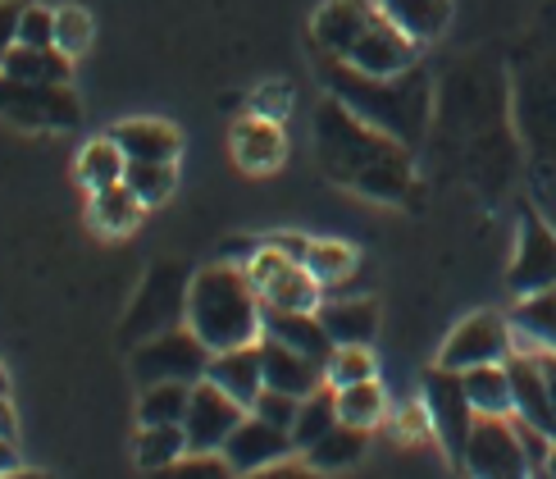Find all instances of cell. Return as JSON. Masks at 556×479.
I'll return each mask as SVG.
<instances>
[{"label":"cell","instance_id":"cell-1","mask_svg":"<svg viewBox=\"0 0 556 479\" xmlns=\"http://www.w3.org/2000/svg\"><path fill=\"white\" fill-rule=\"evenodd\" d=\"M315 160L329 182L379 205L415 201V147L375 124H365L356 110L338 97L319 101L315 110Z\"/></svg>","mask_w":556,"mask_h":479},{"label":"cell","instance_id":"cell-2","mask_svg":"<svg viewBox=\"0 0 556 479\" xmlns=\"http://www.w3.org/2000/svg\"><path fill=\"white\" fill-rule=\"evenodd\" d=\"M319 78L346 110H356L365 124H375L406 147H420L433 124V83L425 64H410L402 74H361V68L319 55Z\"/></svg>","mask_w":556,"mask_h":479},{"label":"cell","instance_id":"cell-3","mask_svg":"<svg viewBox=\"0 0 556 479\" xmlns=\"http://www.w3.org/2000/svg\"><path fill=\"white\" fill-rule=\"evenodd\" d=\"M311 41L319 55L342 60L361 74H402L420 64V41L392 23L379 0H324L311 18Z\"/></svg>","mask_w":556,"mask_h":479},{"label":"cell","instance_id":"cell-4","mask_svg":"<svg viewBox=\"0 0 556 479\" xmlns=\"http://www.w3.org/2000/svg\"><path fill=\"white\" fill-rule=\"evenodd\" d=\"M261 292L251 283L247 265L238 261H215L192 274L188 288V325L211 352L242 348V342L261 338Z\"/></svg>","mask_w":556,"mask_h":479},{"label":"cell","instance_id":"cell-5","mask_svg":"<svg viewBox=\"0 0 556 479\" xmlns=\"http://www.w3.org/2000/svg\"><path fill=\"white\" fill-rule=\"evenodd\" d=\"M188 288H192V274L178 261L151 265L147 283L137 288L132 306L124 315V342L128 348H137L142 338H155V333H165L174 325H188Z\"/></svg>","mask_w":556,"mask_h":479},{"label":"cell","instance_id":"cell-6","mask_svg":"<svg viewBox=\"0 0 556 479\" xmlns=\"http://www.w3.org/2000/svg\"><path fill=\"white\" fill-rule=\"evenodd\" d=\"M0 119L28 133H68L83 124V101L68 83H18L0 74Z\"/></svg>","mask_w":556,"mask_h":479},{"label":"cell","instance_id":"cell-7","mask_svg":"<svg viewBox=\"0 0 556 479\" xmlns=\"http://www.w3.org/2000/svg\"><path fill=\"white\" fill-rule=\"evenodd\" d=\"M205 365H211V348L197 338L192 325H174L155 338H142L132 348V379L142 388L165 383V379L197 383V379H205Z\"/></svg>","mask_w":556,"mask_h":479},{"label":"cell","instance_id":"cell-8","mask_svg":"<svg viewBox=\"0 0 556 479\" xmlns=\"http://www.w3.org/2000/svg\"><path fill=\"white\" fill-rule=\"evenodd\" d=\"M425 411H429V425H433V439L438 448L447 452V462L460 466L466 456V443H470V429H475V402L466 393V379L460 370H447V365H433L425 375V393H420Z\"/></svg>","mask_w":556,"mask_h":479},{"label":"cell","instance_id":"cell-9","mask_svg":"<svg viewBox=\"0 0 556 479\" xmlns=\"http://www.w3.org/2000/svg\"><path fill=\"white\" fill-rule=\"evenodd\" d=\"M516 352V329L511 315L497 311H475L447 333L443 352H438V365L447 370H470V365H489V361H506Z\"/></svg>","mask_w":556,"mask_h":479},{"label":"cell","instance_id":"cell-10","mask_svg":"<svg viewBox=\"0 0 556 479\" xmlns=\"http://www.w3.org/2000/svg\"><path fill=\"white\" fill-rule=\"evenodd\" d=\"M460 466L479 479H520L529 475V456L520 448V433L511 416H475L470 443Z\"/></svg>","mask_w":556,"mask_h":479},{"label":"cell","instance_id":"cell-11","mask_svg":"<svg viewBox=\"0 0 556 479\" xmlns=\"http://www.w3.org/2000/svg\"><path fill=\"white\" fill-rule=\"evenodd\" d=\"M552 283H556V234L534 205H525L520 234H516V256H511V269H506V288L516 297H529Z\"/></svg>","mask_w":556,"mask_h":479},{"label":"cell","instance_id":"cell-12","mask_svg":"<svg viewBox=\"0 0 556 479\" xmlns=\"http://www.w3.org/2000/svg\"><path fill=\"white\" fill-rule=\"evenodd\" d=\"M247 420V406L224 393L219 383L211 379H197L192 383V402H188V416H182V429H188V448H201V452H224L228 433Z\"/></svg>","mask_w":556,"mask_h":479},{"label":"cell","instance_id":"cell-13","mask_svg":"<svg viewBox=\"0 0 556 479\" xmlns=\"http://www.w3.org/2000/svg\"><path fill=\"white\" fill-rule=\"evenodd\" d=\"M288 452H296L292 433L261 420L256 411H247V420L228 433V443H224V456H228V466H233V475H261L265 466H274L278 456H288Z\"/></svg>","mask_w":556,"mask_h":479},{"label":"cell","instance_id":"cell-14","mask_svg":"<svg viewBox=\"0 0 556 479\" xmlns=\"http://www.w3.org/2000/svg\"><path fill=\"white\" fill-rule=\"evenodd\" d=\"M261 333H265V338H278V342H288L292 352L311 356V361H319V365H329V356H333V338H329V329H324L319 311H283V306H265V311H261Z\"/></svg>","mask_w":556,"mask_h":479},{"label":"cell","instance_id":"cell-15","mask_svg":"<svg viewBox=\"0 0 556 479\" xmlns=\"http://www.w3.org/2000/svg\"><path fill=\"white\" fill-rule=\"evenodd\" d=\"M506 375H511V416H520V420H529V425L556 433L552 398H547V379H543L539 352L516 348L511 356H506Z\"/></svg>","mask_w":556,"mask_h":479},{"label":"cell","instance_id":"cell-16","mask_svg":"<svg viewBox=\"0 0 556 479\" xmlns=\"http://www.w3.org/2000/svg\"><path fill=\"white\" fill-rule=\"evenodd\" d=\"M205 379L219 383L224 393H233L247 411L256 402V393L265 388V356H261V338L242 342V348H224L211 352V365H205Z\"/></svg>","mask_w":556,"mask_h":479},{"label":"cell","instance_id":"cell-17","mask_svg":"<svg viewBox=\"0 0 556 479\" xmlns=\"http://www.w3.org/2000/svg\"><path fill=\"white\" fill-rule=\"evenodd\" d=\"M288 155V137L278 119H265V114H247V119L233 124V160L247 174H269L283 165Z\"/></svg>","mask_w":556,"mask_h":479},{"label":"cell","instance_id":"cell-18","mask_svg":"<svg viewBox=\"0 0 556 479\" xmlns=\"http://www.w3.org/2000/svg\"><path fill=\"white\" fill-rule=\"evenodd\" d=\"M261 356H265V388H283V393H292V398H306V393H315V388L329 383L319 361L292 352L288 342H278V338L261 333Z\"/></svg>","mask_w":556,"mask_h":479},{"label":"cell","instance_id":"cell-19","mask_svg":"<svg viewBox=\"0 0 556 479\" xmlns=\"http://www.w3.org/2000/svg\"><path fill=\"white\" fill-rule=\"evenodd\" d=\"M110 137L124 147L128 160H178L182 155V133L165 119H124L110 128Z\"/></svg>","mask_w":556,"mask_h":479},{"label":"cell","instance_id":"cell-20","mask_svg":"<svg viewBox=\"0 0 556 479\" xmlns=\"http://www.w3.org/2000/svg\"><path fill=\"white\" fill-rule=\"evenodd\" d=\"M319 319L329 329L333 348L342 342H375L379 333V306L369 297H333V302H319Z\"/></svg>","mask_w":556,"mask_h":479},{"label":"cell","instance_id":"cell-21","mask_svg":"<svg viewBox=\"0 0 556 479\" xmlns=\"http://www.w3.org/2000/svg\"><path fill=\"white\" fill-rule=\"evenodd\" d=\"M142 215H147V205H142V197L128 188V182H114V188L91 192V201H87V219H91V228H97V234H105V238L132 234V228L142 224Z\"/></svg>","mask_w":556,"mask_h":479},{"label":"cell","instance_id":"cell-22","mask_svg":"<svg viewBox=\"0 0 556 479\" xmlns=\"http://www.w3.org/2000/svg\"><path fill=\"white\" fill-rule=\"evenodd\" d=\"M511 329H516V348H525V352L556 348V283L543 292L516 297Z\"/></svg>","mask_w":556,"mask_h":479},{"label":"cell","instance_id":"cell-23","mask_svg":"<svg viewBox=\"0 0 556 479\" xmlns=\"http://www.w3.org/2000/svg\"><path fill=\"white\" fill-rule=\"evenodd\" d=\"M0 74L5 78H18V83H68L74 78V60L55 46H28L18 41L14 51L0 60Z\"/></svg>","mask_w":556,"mask_h":479},{"label":"cell","instance_id":"cell-24","mask_svg":"<svg viewBox=\"0 0 556 479\" xmlns=\"http://www.w3.org/2000/svg\"><path fill=\"white\" fill-rule=\"evenodd\" d=\"M379 10L420 46L438 41L452 23V0H379Z\"/></svg>","mask_w":556,"mask_h":479},{"label":"cell","instance_id":"cell-25","mask_svg":"<svg viewBox=\"0 0 556 479\" xmlns=\"http://www.w3.org/2000/svg\"><path fill=\"white\" fill-rule=\"evenodd\" d=\"M128 174V155L124 147L114 142V137H91V142L78 151V182L87 192H101V188H114V182H124Z\"/></svg>","mask_w":556,"mask_h":479},{"label":"cell","instance_id":"cell-26","mask_svg":"<svg viewBox=\"0 0 556 479\" xmlns=\"http://www.w3.org/2000/svg\"><path fill=\"white\" fill-rule=\"evenodd\" d=\"M460 379H466V393L479 416H511V375H506V361L470 365V370H460Z\"/></svg>","mask_w":556,"mask_h":479},{"label":"cell","instance_id":"cell-27","mask_svg":"<svg viewBox=\"0 0 556 479\" xmlns=\"http://www.w3.org/2000/svg\"><path fill=\"white\" fill-rule=\"evenodd\" d=\"M365 443H369V429H356V425H333L324 439H315L306 448V462L315 470H346V466H356L361 456H365Z\"/></svg>","mask_w":556,"mask_h":479},{"label":"cell","instance_id":"cell-28","mask_svg":"<svg viewBox=\"0 0 556 479\" xmlns=\"http://www.w3.org/2000/svg\"><path fill=\"white\" fill-rule=\"evenodd\" d=\"M192 402V383L165 379V383H147L137 398V425H182Z\"/></svg>","mask_w":556,"mask_h":479},{"label":"cell","instance_id":"cell-29","mask_svg":"<svg viewBox=\"0 0 556 479\" xmlns=\"http://www.w3.org/2000/svg\"><path fill=\"white\" fill-rule=\"evenodd\" d=\"M338 425V388L333 383H324V388H315V393H306L301 398V406H296V420H292V443H296V452H306L315 439H324Z\"/></svg>","mask_w":556,"mask_h":479},{"label":"cell","instance_id":"cell-30","mask_svg":"<svg viewBox=\"0 0 556 479\" xmlns=\"http://www.w3.org/2000/svg\"><path fill=\"white\" fill-rule=\"evenodd\" d=\"M388 416V393L379 379H361V383H346L338 388V420L342 425H356V429H375Z\"/></svg>","mask_w":556,"mask_h":479},{"label":"cell","instance_id":"cell-31","mask_svg":"<svg viewBox=\"0 0 556 479\" xmlns=\"http://www.w3.org/2000/svg\"><path fill=\"white\" fill-rule=\"evenodd\" d=\"M188 452V429L182 425H142L137 433V466L165 475L178 456Z\"/></svg>","mask_w":556,"mask_h":479},{"label":"cell","instance_id":"cell-32","mask_svg":"<svg viewBox=\"0 0 556 479\" xmlns=\"http://www.w3.org/2000/svg\"><path fill=\"white\" fill-rule=\"evenodd\" d=\"M124 182L137 197H142V205L151 211V205L174 197V188H178V160H128Z\"/></svg>","mask_w":556,"mask_h":479},{"label":"cell","instance_id":"cell-33","mask_svg":"<svg viewBox=\"0 0 556 479\" xmlns=\"http://www.w3.org/2000/svg\"><path fill=\"white\" fill-rule=\"evenodd\" d=\"M306 265L315 279L324 283V288H338L342 279H352V269H356V247L352 242H329V238H311V247H306Z\"/></svg>","mask_w":556,"mask_h":479},{"label":"cell","instance_id":"cell-34","mask_svg":"<svg viewBox=\"0 0 556 479\" xmlns=\"http://www.w3.org/2000/svg\"><path fill=\"white\" fill-rule=\"evenodd\" d=\"M324 379H329L333 388L379 379V361H375V352H369V342H342V348H333L329 365H324Z\"/></svg>","mask_w":556,"mask_h":479},{"label":"cell","instance_id":"cell-35","mask_svg":"<svg viewBox=\"0 0 556 479\" xmlns=\"http://www.w3.org/2000/svg\"><path fill=\"white\" fill-rule=\"evenodd\" d=\"M91 46V14L83 5H60L55 10V51L78 60Z\"/></svg>","mask_w":556,"mask_h":479},{"label":"cell","instance_id":"cell-36","mask_svg":"<svg viewBox=\"0 0 556 479\" xmlns=\"http://www.w3.org/2000/svg\"><path fill=\"white\" fill-rule=\"evenodd\" d=\"M296 406H301V398L283 393V388H261L256 402H251V411H256L261 420H269V425H278V429H288V433H292V420H296Z\"/></svg>","mask_w":556,"mask_h":479},{"label":"cell","instance_id":"cell-37","mask_svg":"<svg viewBox=\"0 0 556 479\" xmlns=\"http://www.w3.org/2000/svg\"><path fill=\"white\" fill-rule=\"evenodd\" d=\"M18 41L28 46H55V10L46 5H23V23H18Z\"/></svg>","mask_w":556,"mask_h":479},{"label":"cell","instance_id":"cell-38","mask_svg":"<svg viewBox=\"0 0 556 479\" xmlns=\"http://www.w3.org/2000/svg\"><path fill=\"white\" fill-rule=\"evenodd\" d=\"M511 420H516V433H520V448H525V456H529V470H543V466H547V452H552V443H556V433L529 425V420H520V416H511Z\"/></svg>","mask_w":556,"mask_h":479},{"label":"cell","instance_id":"cell-39","mask_svg":"<svg viewBox=\"0 0 556 479\" xmlns=\"http://www.w3.org/2000/svg\"><path fill=\"white\" fill-rule=\"evenodd\" d=\"M288 110H292V87H288V83H265L256 97H251V114H265V119L283 124Z\"/></svg>","mask_w":556,"mask_h":479},{"label":"cell","instance_id":"cell-40","mask_svg":"<svg viewBox=\"0 0 556 479\" xmlns=\"http://www.w3.org/2000/svg\"><path fill=\"white\" fill-rule=\"evenodd\" d=\"M23 5L28 0H0V60H5L18 46V23H23Z\"/></svg>","mask_w":556,"mask_h":479},{"label":"cell","instance_id":"cell-41","mask_svg":"<svg viewBox=\"0 0 556 479\" xmlns=\"http://www.w3.org/2000/svg\"><path fill=\"white\" fill-rule=\"evenodd\" d=\"M265 242H274L278 251H288L292 261H306V247H311V238H301V234H274V238H265Z\"/></svg>","mask_w":556,"mask_h":479},{"label":"cell","instance_id":"cell-42","mask_svg":"<svg viewBox=\"0 0 556 479\" xmlns=\"http://www.w3.org/2000/svg\"><path fill=\"white\" fill-rule=\"evenodd\" d=\"M261 251V242H251V238H228L224 242V261H238V265H247L251 256Z\"/></svg>","mask_w":556,"mask_h":479},{"label":"cell","instance_id":"cell-43","mask_svg":"<svg viewBox=\"0 0 556 479\" xmlns=\"http://www.w3.org/2000/svg\"><path fill=\"white\" fill-rule=\"evenodd\" d=\"M539 365L547 379V398H552V420H556V348H539Z\"/></svg>","mask_w":556,"mask_h":479},{"label":"cell","instance_id":"cell-44","mask_svg":"<svg viewBox=\"0 0 556 479\" xmlns=\"http://www.w3.org/2000/svg\"><path fill=\"white\" fill-rule=\"evenodd\" d=\"M0 439H18V416H14V406H10V393H0Z\"/></svg>","mask_w":556,"mask_h":479},{"label":"cell","instance_id":"cell-45","mask_svg":"<svg viewBox=\"0 0 556 479\" xmlns=\"http://www.w3.org/2000/svg\"><path fill=\"white\" fill-rule=\"evenodd\" d=\"M18 466V456H14V443L10 439H0V475H10Z\"/></svg>","mask_w":556,"mask_h":479},{"label":"cell","instance_id":"cell-46","mask_svg":"<svg viewBox=\"0 0 556 479\" xmlns=\"http://www.w3.org/2000/svg\"><path fill=\"white\" fill-rule=\"evenodd\" d=\"M543 475H552V479H556V443H552V452H547V466H543Z\"/></svg>","mask_w":556,"mask_h":479},{"label":"cell","instance_id":"cell-47","mask_svg":"<svg viewBox=\"0 0 556 479\" xmlns=\"http://www.w3.org/2000/svg\"><path fill=\"white\" fill-rule=\"evenodd\" d=\"M0 393H10V375H5V365H0Z\"/></svg>","mask_w":556,"mask_h":479}]
</instances>
